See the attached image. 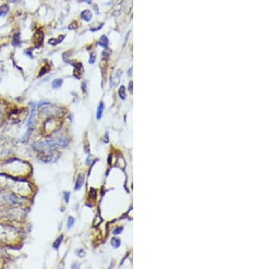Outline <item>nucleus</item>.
<instances>
[{
	"label": "nucleus",
	"instance_id": "nucleus-2",
	"mask_svg": "<svg viewBox=\"0 0 272 269\" xmlns=\"http://www.w3.org/2000/svg\"><path fill=\"white\" fill-rule=\"evenodd\" d=\"M34 43L35 45L39 47L42 46L43 42H44V33H43L42 30H37L34 35V38H33Z\"/></svg>",
	"mask_w": 272,
	"mask_h": 269
},
{
	"label": "nucleus",
	"instance_id": "nucleus-12",
	"mask_svg": "<svg viewBox=\"0 0 272 269\" xmlns=\"http://www.w3.org/2000/svg\"><path fill=\"white\" fill-rule=\"evenodd\" d=\"M121 244H122V242L119 238L113 237V238L111 239V245H112V247H114V248H118L121 246Z\"/></svg>",
	"mask_w": 272,
	"mask_h": 269
},
{
	"label": "nucleus",
	"instance_id": "nucleus-5",
	"mask_svg": "<svg viewBox=\"0 0 272 269\" xmlns=\"http://www.w3.org/2000/svg\"><path fill=\"white\" fill-rule=\"evenodd\" d=\"M35 103H32V110H31V114L28 118V121H27V126H31V125L33 124V122H34V119H35Z\"/></svg>",
	"mask_w": 272,
	"mask_h": 269
},
{
	"label": "nucleus",
	"instance_id": "nucleus-6",
	"mask_svg": "<svg viewBox=\"0 0 272 269\" xmlns=\"http://www.w3.org/2000/svg\"><path fill=\"white\" fill-rule=\"evenodd\" d=\"M65 39V35H59L57 38H50L48 40V43L51 46H56Z\"/></svg>",
	"mask_w": 272,
	"mask_h": 269
},
{
	"label": "nucleus",
	"instance_id": "nucleus-30",
	"mask_svg": "<svg viewBox=\"0 0 272 269\" xmlns=\"http://www.w3.org/2000/svg\"><path fill=\"white\" fill-rule=\"evenodd\" d=\"M8 1H9V2H11V3H14V2H16V0H8Z\"/></svg>",
	"mask_w": 272,
	"mask_h": 269
},
{
	"label": "nucleus",
	"instance_id": "nucleus-8",
	"mask_svg": "<svg viewBox=\"0 0 272 269\" xmlns=\"http://www.w3.org/2000/svg\"><path fill=\"white\" fill-rule=\"evenodd\" d=\"M98 43H99V46H103V48H107L108 45H109V40L107 38V36L106 35H102V37L100 38V40H99Z\"/></svg>",
	"mask_w": 272,
	"mask_h": 269
},
{
	"label": "nucleus",
	"instance_id": "nucleus-7",
	"mask_svg": "<svg viewBox=\"0 0 272 269\" xmlns=\"http://www.w3.org/2000/svg\"><path fill=\"white\" fill-rule=\"evenodd\" d=\"M84 178L83 175H79L77 177V179H76V182H75V189L76 190H80L82 187V186L84 185Z\"/></svg>",
	"mask_w": 272,
	"mask_h": 269
},
{
	"label": "nucleus",
	"instance_id": "nucleus-14",
	"mask_svg": "<svg viewBox=\"0 0 272 269\" xmlns=\"http://www.w3.org/2000/svg\"><path fill=\"white\" fill-rule=\"evenodd\" d=\"M63 238H64V236L63 235H61L58 238L55 240L54 243H53V247L54 248H55V249H58L59 248V247H60V245H61V243H62V241H63Z\"/></svg>",
	"mask_w": 272,
	"mask_h": 269
},
{
	"label": "nucleus",
	"instance_id": "nucleus-11",
	"mask_svg": "<svg viewBox=\"0 0 272 269\" xmlns=\"http://www.w3.org/2000/svg\"><path fill=\"white\" fill-rule=\"evenodd\" d=\"M118 93H119V97L122 100H125L126 99V89H125V87L123 85H122L120 87V89L118 91Z\"/></svg>",
	"mask_w": 272,
	"mask_h": 269
},
{
	"label": "nucleus",
	"instance_id": "nucleus-24",
	"mask_svg": "<svg viewBox=\"0 0 272 269\" xmlns=\"http://www.w3.org/2000/svg\"><path fill=\"white\" fill-rule=\"evenodd\" d=\"M70 195H71V193H70L69 191H68V192H65V202H66V203H68V202H69Z\"/></svg>",
	"mask_w": 272,
	"mask_h": 269
},
{
	"label": "nucleus",
	"instance_id": "nucleus-1",
	"mask_svg": "<svg viewBox=\"0 0 272 269\" xmlns=\"http://www.w3.org/2000/svg\"><path fill=\"white\" fill-rule=\"evenodd\" d=\"M121 76H122V71L121 70H117L116 72H114L113 73L112 77H111V81H110V84H111V87H112V88H115V87L119 84Z\"/></svg>",
	"mask_w": 272,
	"mask_h": 269
},
{
	"label": "nucleus",
	"instance_id": "nucleus-18",
	"mask_svg": "<svg viewBox=\"0 0 272 269\" xmlns=\"http://www.w3.org/2000/svg\"><path fill=\"white\" fill-rule=\"evenodd\" d=\"M49 70H50V66H48V65H44V66L42 67V69L40 70L39 76L44 75L45 73H46L47 72H49Z\"/></svg>",
	"mask_w": 272,
	"mask_h": 269
},
{
	"label": "nucleus",
	"instance_id": "nucleus-15",
	"mask_svg": "<svg viewBox=\"0 0 272 269\" xmlns=\"http://www.w3.org/2000/svg\"><path fill=\"white\" fill-rule=\"evenodd\" d=\"M5 199L7 200L8 202H10L11 204H16L18 202V199L16 196L14 195H7L5 196Z\"/></svg>",
	"mask_w": 272,
	"mask_h": 269
},
{
	"label": "nucleus",
	"instance_id": "nucleus-21",
	"mask_svg": "<svg viewBox=\"0 0 272 269\" xmlns=\"http://www.w3.org/2000/svg\"><path fill=\"white\" fill-rule=\"evenodd\" d=\"M95 58H96V55H95V54L92 53V54H90V58H89V64H91V65L95 64Z\"/></svg>",
	"mask_w": 272,
	"mask_h": 269
},
{
	"label": "nucleus",
	"instance_id": "nucleus-27",
	"mask_svg": "<svg viewBox=\"0 0 272 269\" xmlns=\"http://www.w3.org/2000/svg\"><path fill=\"white\" fill-rule=\"evenodd\" d=\"M133 82L131 81V82L129 83V92H131V93H133Z\"/></svg>",
	"mask_w": 272,
	"mask_h": 269
},
{
	"label": "nucleus",
	"instance_id": "nucleus-4",
	"mask_svg": "<svg viewBox=\"0 0 272 269\" xmlns=\"http://www.w3.org/2000/svg\"><path fill=\"white\" fill-rule=\"evenodd\" d=\"M92 17V12L88 9H85L84 10L82 13H81V18L83 20H84L85 22H89Z\"/></svg>",
	"mask_w": 272,
	"mask_h": 269
},
{
	"label": "nucleus",
	"instance_id": "nucleus-13",
	"mask_svg": "<svg viewBox=\"0 0 272 269\" xmlns=\"http://www.w3.org/2000/svg\"><path fill=\"white\" fill-rule=\"evenodd\" d=\"M20 34L17 33L14 35L13 37V40H12V43H13V46H20Z\"/></svg>",
	"mask_w": 272,
	"mask_h": 269
},
{
	"label": "nucleus",
	"instance_id": "nucleus-23",
	"mask_svg": "<svg viewBox=\"0 0 272 269\" xmlns=\"http://www.w3.org/2000/svg\"><path fill=\"white\" fill-rule=\"evenodd\" d=\"M78 27V24H77V22L76 21H73L70 26H69V29L70 30H73V29H76Z\"/></svg>",
	"mask_w": 272,
	"mask_h": 269
},
{
	"label": "nucleus",
	"instance_id": "nucleus-26",
	"mask_svg": "<svg viewBox=\"0 0 272 269\" xmlns=\"http://www.w3.org/2000/svg\"><path fill=\"white\" fill-rule=\"evenodd\" d=\"M90 196L92 198H96V190L95 189H91L90 190Z\"/></svg>",
	"mask_w": 272,
	"mask_h": 269
},
{
	"label": "nucleus",
	"instance_id": "nucleus-31",
	"mask_svg": "<svg viewBox=\"0 0 272 269\" xmlns=\"http://www.w3.org/2000/svg\"><path fill=\"white\" fill-rule=\"evenodd\" d=\"M0 115H1V111H0Z\"/></svg>",
	"mask_w": 272,
	"mask_h": 269
},
{
	"label": "nucleus",
	"instance_id": "nucleus-22",
	"mask_svg": "<svg viewBox=\"0 0 272 269\" xmlns=\"http://www.w3.org/2000/svg\"><path fill=\"white\" fill-rule=\"evenodd\" d=\"M123 230V228L122 227H119V228H116L114 230V235H118V234H121Z\"/></svg>",
	"mask_w": 272,
	"mask_h": 269
},
{
	"label": "nucleus",
	"instance_id": "nucleus-17",
	"mask_svg": "<svg viewBox=\"0 0 272 269\" xmlns=\"http://www.w3.org/2000/svg\"><path fill=\"white\" fill-rule=\"evenodd\" d=\"M132 7H133L132 0H127L126 3H125V5H124V12H126V13H129V12L131 11Z\"/></svg>",
	"mask_w": 272,
	"mask_h": 269
},
{
	"label": "nucleus",
	"instance_id": "nucleus-25",
	"mask_svg": "<svg viewBox=\"0 0 272 269\" xmlns=\"http://www.w3.org/2000/svg\"><path fill=\"white\" fill-rule=\"evenodd\" d=\"M110 53H111V52L109 51V50H105V51L103 52V57L105 58V59H108L109 55H110Z\"/></svg>",
	"mask_w": 272,
	"mask_h": 269
},
{
	"label": "nucleus",
	"instance_id": "nucleus-28",
	"mask_svg": "<svg viewBox=\"0 0 272 269\" xmlns=\"http://www.w3.org/2000/svg\"><path fill=\"white\" fill-rule=\"evenodd\" d=\"M104 143H108L109 142V137H108V133H105V136H104V140H103Z\"/></svg>",
	"mask_w": 272,
	"mask_h": 269
},
{
	"label": "nucleus",
	"instance_id": "nucleus-10",
	"mask_svg": "<svg viewBox=\"0 0 272 269\" xmlns=\"http://www.w3.org/2000/svg\"><path fill=\"white\" fill-rule=\"evenodd\" d=\"M9 12V5L7 4H4L0 5V16H5Z\"/></svg>",
	"mask_w": 272,
	"mask_h": 269
},
{
	"label": "nucleus",
	"instance_id": "nucleus-29",
	"mask_svg": "<svg viewBox=\"0 0 272 269\" xmlns=\"http://www.w3.org/2000/svg\"><path fill=\"white\" fill-rule=\"evenodd\" d=\"M103 24H100V26H99V27H97V28H92V31H96V30H100V29H101V28L103 27Z\"/></svg>",
	"mask_w": 272,
	"mask_h": 269
},
{
	"label": "nucleus",
	"instance_id": "nucleus-16",
	"mask_svg": "<svg viewBox=\"0 0 272 269\" xmlns=\"http://www.w3.org/2000/svg\"><path fill=\"white\" fill-rule=\"evenodd\" d=\"M62 84H63V80H62V79H55V80L53 81L52 87L54 89H57L62 85Z\"/></svg>",
	"mask_w": 272,
	"mask_h": 269
},
{
	"label": "nucleus",
	"instance_id": "nucleus-20",
	"mask_svg": "<svg viewBox=\"0 0 272 269\" xmlns=\"http://www.w3.org/2000/svg\"><path fill=\"white\" fill-rule=\"evenodd\" d=\"M76 255L78 256V257H84V256L85 255V251L84 249H78V250H76Z\"/></svg>",
	"mask_w": 272,
	"mask_h": 269
},
{
	"label": "nucleus",
	"instance_id": "nucleus-9",
	"mask_svg": "<svg viewBox=\"0 0 272 269\" xmlns=\"http://www.w3.org/2000/svg\"><path fill=\"white\" fill-rule=\"evenodd\" d=\"M103 110H104V104L103 103H100L97 109V112H96V119L97 120H100L102 118V115L103 113Z\"/></svg>",
	"mask_w": 272,
	"mask_h": 269
},
{
	"label": "nucleus",
	"instance_id": "nucleus-19",
	"mask_svg": "<svg viewBox=\"0 0 272 269\" xmlns=\"http://www.w3.org/2000/svg\"><path fill=\"white\" fill-rule=\"evenodd\" d=\"M73 224H75V218H73V217H68V220H67V228H71L73 226Z\"/></svg>",
	"mask_w": 272,
	"mask_h": 269
},
{
	"label": "nucleus",
	"instance_id": "nucleus-3",
	"mask_svg": "<svg viewBox=\"0 0 272 269\" xmlns=\"http://www.w3.org/2000/svg\"><path fill=\"white\" fill-rule=\"evenodd\" d=\"M75 67V71H73V76L77 79H80L81 75L83 74V65L78 62V64H75L73 65Z\"/></svg>",
	"mask_w": 272,
	"mask_h": 269
}]
</instances>
